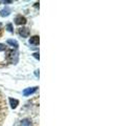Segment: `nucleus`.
I'll return each mask as SVG.
<instances>
[{
  "label": "nucleus",
  "mask_w": 139,
  "mask_h": 126,
  "mask_svg": "<svg viewBox=\"0 0 139 126\" xmlns=\"http://www.w3.org/2000/svg\"><path fill=\"white\" fill-rule=\"evenodd\" d=\"M18 61V55L16 49H11L5 46V44L0 43V67L8 64L16 63Z\"/></svg>",
  "instance_id": "nucleus-1"
},
{
  "label": "nucleus",
  "mask_w": 139,
  "mask_h": 126,
  "mask_svg": "<svg viewBox=\"0 0 139 126\" xmlns=\"http://www.w3.org/2000/svg\"><path fill=\"white\" fill-rule=\"evenodd\" d=\"M8 114V106H6V101L3 97V95L0 92V126L2 125L5 117Z\"/></svg>",
  "instance_id": "nucleus-2"
},
{
  "label": "nucleus",
  "mask_w": 139,
  "mask_h": 126,
  "mask_svg": "<svg viewBox=\"0 0 139 126\" xmlns=\"http://www.w3.org/2000/svg\"><path fill=\"white\" fill-rule=\"evenodd\" d=\"M18 33H19V35H20L21 37H23V38H27V37L30 36V34H31L30 30L27 29V28H21V29H19V30H18Z\"/></svg>",
  "instance_id": "nucleus-3"
},
{
  "label": "nucleus",
  "mask_w": 139,
  "mask_h": 126,
  "mask_svg": "<svg viewBox=\"0 0 139 126\" xmlns=\"http://www.w3.org/2000/svg\"><path fill=\"white\" fill-rule=\"evenodd\" d=\"M15 23L18 24V25H23V24L26 23V18L24 16H22V15H18L15 18Z\"/></svg>",
  "instance_id": "nucleus-4"
},
{
  "label": "nucleus",
  "mask_w": 139,
  "mask_h": 126,
  "mask_svg": "<svg viewBox=\"0 0 139 126\" xmlns=\"http://www.w3.org/2000/svg\"><path fill=\"white\" fill-rule=\"evenodd\" d=\"M37 89H38V86L26 88V89H24V90H23V96H25V97H27V96H31V95H33L34 92H36V91H37Z\"/></svg>",
  "instance_id": "nucleus-5"
},
{
  "label": "nucleus",
  "mask_w": 139,
  "mask_h": 126,
  "mask_svg": "<svg viewBox=\"0 0 139 126\" xmlns=\"http://www.w3.org/2000/svg\"><path fill=\"white\" fill-rule=\"evenodd\" d=\"M21 126H33V122L31 119H23L21 121Z\"/></svg>",
  "instance_id": "nucleus-6"
},
{
  "label": "nucleus",
  "mask_w": 139,
  "mask_h": 126,
  "mask_svg": "<svg viewBox=\"0 0 139 126\" xmlns=\"http://www.w3.org/2000/svg\"><path fill=\"white\" fill-rule=\"evenodd\" d=\"M30 43L33 44V45H35V46L39 45V36H34V37H32V38L30 39Z\"/></svg>",
  "instance_id": "nucleus-7"
},
{
  "label": "nucleus",
  "mask_w": 139,
  "mask_h": 126,
  "mask_svg": "<svg viewBox=\"0 0 139 126\" xmlns=\"http://www.w3.org/2000/svg\"><path fill=\"white\" fill-rule=\"evenodd\" d=\"M6 43H8L9 45H11V46L15 47V49H17V48H18V46H19L18 42H17L16 40H13V39H9V40L6 41Z\"/></svg>",
  "instance_id": "nucleus-8"
},
{
  "label": "nucleus",
  "mask_w": 139,
  "mask_h": 126,
  "mask_svg": "<svg viewBox=\"0 0 139 126\" xmlns=\"http://www.w3.org/2000/svg\"><path fill=\"white\" fill-rule=\"evenodd\" d=\"M10 103H11V106L12 108H16L19 104V101L17 99H13V98H10Z\"/></svg>",
  "instance_id": "nucleus-9"
},
{
  "label": "nucleus",
  "mask_w": 139,
  "mask_h": 126,
  "mask_svg": "<svg viewBox=\"0 0 139 126\" xmlns=\"http://www.w3.org/2000/svg\"><path fill=\"white\" fill-rule=\"evenodd\" d=\"M11 14V10L9 8H5L3 10H1V12H0V15H1L2 17H5V16H9Z\"/></svg>",
  "instance_id": "nucleus-10"
},
{
  "label": "nucleus",
  "mask_w": 139,
  "mask_h": 126,
  "mask_svg": "<svg viewBox=\"0 0 139 126\" xmlns=\"http://www.w3.org/2000/svg\"><path fill=\"white\" fill-rule=\"evenodd\" d=\"M6 30H8L10 33H13V32H14V29H13V24H12V23H9V24L6 25Z\"/></svg>",
  "instance_id": "nucleus-11"
},
{
  "label": "nucleus",
  "mask_w": 139,
  "mask_h": 126,
  "mask_svg": "<svg viewBox=\"0 0 139 126\" xmlns=\"http://www.w3.org/2000/svg\"><path fill=\"white\" fill-rule=\"evenodd\" d=\"M2 34H3V26H2V23L0 22V37L2 36Z\"/></svg>",
  "instance_id": "nucleus-12"
},
{
  "label": "nucleus",
  "mask_w": 139,
  "mask_h": 126,
  "mask_svg": "<svg viewBox=\"0 0 139 126\" xmlns=\"http://www.w3.org/2000/svg\"><path fill=\"white\" fill-rule=\"evenodd\" d=\"M38 55H39L38 53H35V54H34V57H35V58H37V59H39V56H38Z\"/></svg>",
  "instance_id": "nucleus-13"
}]
</instances>
